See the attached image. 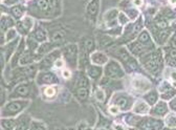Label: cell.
I'll return each mask as SVG.
<instances>
[{"label": "cell", "instance_id": "6da1fadb", "mask_svg": "<svg viewBox=\"0 0 176 130\" xmlns=\"http://www.w3.org/2000/svg\"><path fill=\"white\" fill-rule=\"evenodd\" d=\"M31 102L28 100H18V101H12L4 106L2 110V116L7 118V116H14L16 114L22 112Z\"/></svg>", "mask_w": 176, "mask_h": 130}, {"label": "cell", "instance_id": "7a4b0ae2", "mask_svg": "<svg viewBox=\"0 0 176 130\" xmlns=\"http://www.w3.org/2000/svg\"><path fill=\"white\" fill-rule=\"evenodd\" d=\"M143 63H144L145 68L149 72H151L152 74H157L160 69V66L163 64V59H162V56H160V52L152 53V54H149L148 56H146Z\"/></svg>", "mask_w": 176, "mask_h": 130}, {"label": "cell", "instance_id": "3957f363", "mask_svg": "<svg viewBox=\"0 0 176 130\" xmlns=\"http://www.w3.org/2000/svg\"><path fill=\"white\" fill-rule=\"evenodd\" d=\"M132 98L124 92H118L112 97V104L120 109V111H127L132 107Z\"/></svg>", "mask_w": 176, "mask_h": 130}, {"label": "cell", "instance_id": "277c9868", "mask_svg": "<svg viewBox=\"0 0 176 130\" xmlns=\"http://www.w3.org/2000/svg\"><path fill=\"white\" fill-rule=\"evenodd\" d=\"M105 74L109 79H114V80H118L122 79L125 76L124 69L122 68V66L120 65V63H118L116 61L111 60L109 62H107L105 64Z\"/></svg>", "mask_w": 176, "mask_h": 130}, {"label": "cell", "instance_id": "5b68a950", "mask_svg": "<svg viewBox=\"0 0 176 130\" xmlns=\"http://www.w3.org/2000/svg\"><path fill=\"white\" fill-rule=\"evenodd\" d=\"M164 126V122L154 118H144L141 119L137 124V128L142 130H162Z\"/></svg>", "mask_w": 176, "mask_h": 130}, {"label": "cell", "instance_id": "8992f818", "mask_svg": "<svg viewBox=\"0 0 176 130\" xmlns=\"http://www.w3.org/2000/svg\"><path fill=\"white\" fill-rule=\"evenodd\" d=\"M78 45L77 44H68L63 48V55H64V58L66 59L67 63L71 66V67H76L78 64V60H79V57H78Z\"/></svg>", "mask_w": 176, "mask_h": 130}, {"label": "cell", "instance_id": "52a82bcc", "mask_svg": "<svg viewBox=\"0 0 176 130\" xmlns=\"http://www.w3.org/2000/svg\"><path fill=\"white\" fill-rule=\"evenodd\" d=\"M33 84L31 83H22L15 88L14 92L10 95V98H26L33 92Z\"/></svg>", "mask_w": 176, "mask_h": 130}, {"label": "cell", "instance_id": "ba28073f", "mask_svg": "<svg viewBox=\"0 0 176 130\" xmlns=\"http://www.w3.org/2000/svg\"><path fill=\"white\" fill-rule=\"evenodd\" d=\"M59 82V79L54 72H48V71H42L37 76V83L38 84H46V85H52L57 84Z\"/></svg>", "mask_w": 176, "mask_h": 130}, {"label": "cell", "instance_id": "9c48e42d", "mask_svg": "<svg viewBox=\"0 0 176 130\" xmlns=\"http://www.w3.org/2000/svg\"><path fill=\"white\" fill-rule=\"evenodd\" d=\"M132 86L135 90L139 91V92H145L151 88V83L144 77L137 76L132 80Z\"/></svg>", "mask_w": 176, "mask_h": 130}, {"label": "cell", "instance_id": "30bf717a", "mask_svg": "<svg viewBox=\"0 0 176 130\" xmlns=\"http://www.w3.org/2000/svg\"><path fill=\"white\" fill-rule=\"evenodd\" d=\"M151 116H166V114L168 113V105L165 102L160 101L158 103L154 104V107L151 109Z\"/></svg>", "mask_w": 176, "mask_h": 130}, {"label": "cell", "instance_id": "8fae6325", "mask_svg": "<svg viewBox=\"0 0 176 130\" xmlns=\"http://www.w3.org/2000/svg\"><path fill=\"white\" fill-rule=\"evenodd\" d=\"M60 58V50H54V52H52L50 54H48L47 56L45 57V58L42 60L41 62V66L40 67L41 68H48L50 67L52 64L55 63V61L57 60V59Z\"/></svg>", "mask_w": 176, "mask_h": 130}, {"label": "cell", "instance_id": "7c38bea8", "mask_svg": "<svg viewBox=\"0 0 176 130\" xmlns=\"http://www.w3.org/2000/svg\"><path fill=\"white\" fill-rule=\"evenodd\" d=\"M90 61L93 65L102 66V65H105L108 62V57L104 53L94 52L90 56Z\"/></svg>", "mask_w": 176, "mask_h": 130}, {"label": "cell", "instance_id": "4fadbf2b", "mask_svg": "<svg viewBox=\"0 0 176 130\" xmlns=\"http://www.w3.org/2000/svg\"><path fill=\"white\" fill-rule=\"evenodd\" d=\"M94 46V41L92 38L88 37L85 38L82 42V59H86L88 56V54L93 50Z\"/></svg>", "mask_w": 176, "mask_h": 130}, {"label": "cell", "instance_id": "5bb4252c", "mask_svg": "<svg viewBox=\"0 0 176 130\" xmlns=\"http://www.w3.org/2000/svg\"><path fill=\"white\" fill-rule=\"evenodd\" d=\"M148 46H145L143 44H141L139 42H132V43L129 44V50L132 53L134 56H141L144 53L148 52Z\"/></svg>", "mask_w": 176, "mask_h": 130}, {"label": "cell", "instance_id": "9a60e30c", "mask_svg": "<svg viewBox=\"0 0 176 130\" xmlns=\"http://www.w3.org/2000/svg\"><path fill=\"white\" fill-rule=\"evenodd\" d=\"M114 55H115V56L118 57V58L120 59V60L122 61L125 65H127L133 59L132 57L130 56V54H129L128 50H127V48H125V47L118 48V50L114 52Z\"/></svg>", "mask_w": 176, "mask_h": 130}, {"label": "cell", "instance_id": "2e32d148", "mask_svg": "<svg viewBox=\"0 0 176 130\" xmlns=\"http://www.w3.org/2000/svg\"><path fill=\"white\" fill-rule=\"evenodd\" d=\"M132 110L135 114H147L150 111V107L146 102L137 101L135 105L133 106Z\"/></svg>", "mask_w": 176, "mask_h": 130}, {"label": "cell", "instance_id": "e0dca14e", "mask_svg": "<svg viewBox=\"0 0 176 130\" xmlns=\"http://www.w3.org/2000/svg\"><path fill=\"white\" fill-rule=\"evenodd\" d=\"M102 72H103V69L101 66L90 65L87 67V76L92 80H97L102 76Z\"/></svg>", "mask_w": 176, "mask_h": 130}, {"label": "cell", "instance_id": "ac0fdd59", "mask_svg": "<svg viewBox=\"0 0 176 130\" xmlns=\"http://www.w3.org/2000/svg\"><path fill=\"white\" fill-rule=\"evenodd\" d=\"M58 93V87L56 86H48V87H44L42 89V95H43L44 100H52Z\"/></svg>", "mask_w": 176, "mask_h": 130}, {"label": "cell", "instance_id": "d6986e66", "mask_svg": "<svg viewBox=\"0 0 176 130\" xmlns=\"http://www.w3.org/2000/svg\"><path fill=\"white\" fill-rule=\"evenodd\" d=\"M35 60V56L33 55L31 50H27L24 54L21 55V57L19 58V62H20L21 65H28L31 64Z\"/></svg>", "mask_w": 176, "mask_h": 130}, {"label": "cell", "instance_id": "ffe728a7", "mask_svg": "<svg viewBox=\"0 0 176 130\" xmlns=\"http://www.w3.org/2000/svg\"><path fill=\"white\" fill-rule=\"evenodd\" d=\"M33 24V19L29 18V17H24L22 19V21L19 23V29L22 31V33H27V32H29L31 29Z\"/></svg>", "mask_w": 176, "mask_h": 130}, {"label": "cell", "instance_id": "44dd1931", "mask_svg": "<svg viewBox=\"0 0 176 130\" xmlns=\"http://www.w3.org/2000/svg\"><path fill=\"white\" fill-rule=\"evenodd\" d=\"M75 95L80 101H85L89 95V87H76Z\"/></svg>", "mask_w": 176, "mask_h": 130}, {"label": "cell", "instance_id": "7402d4cb", "mask_svg": "<svg viewBox=\"0 0 176 130\" xmlns=\"http://www.w3.org/2000/svg\"><path fill=\"white\" fill-rule=\"evenodd\" d=\"M29 125H31V120L28 116H23L20 118V120L17 123V130H28Z\"/></svg>", "mask_w": 176, "mask_h": 130}, {"label": "cell", "instance_id": "603a6c76", "mask_svg": "<svg viewBox=\"0 0 176 130\" xmlns=\"http://www.w3.org/2000/svg\"><path fill=\"white\" fill-rule=\"evenodd\" d=\"M137 42H139L141 44L145 46H150L152 44L151 41V37H150V34L148 33L147 31H144L141 33V35L139 36V39H137Z\"/></svg>", "mask_w": 176, "mask_h": 130}, {"label": "cell", "instance_id": "cb8c5ba5", "mask_svg": "<svg viewBox=\"0 0 176 130\" xmlns=\"http://www.w3.org/2000/svg\"><path fill=\"white\" fill-rule=\"evenodd\" d=\"M14 25V21L10 17L8 16H3L1 19H0V29L1 31H6L7 29H10V27Z\"/></svg>", "mask_w": 176, "mask_h": 130}, {"label": "cell", "instance_id": "d4e9b609", "mask_svg": "<svg viewBox=\"0 0 176 130\" xmlns=\"http://www.w3.org/2000/svg\"><path fill=\"white\" fill-rule=\"evenodd\" d=\"M146 100V103L148 105H154V104L157 103V100H158V93L156 92L155 90H151L150 92H148L145 97Z\"/></svg>", "mask_w": 176, "mask_h": 130}, {"label": "cell", "instance_id": "484cf974", "mask_svg": "<svg viewBox=\"0 0 176 130\" xmlns=\"http://www.w3.org/2000/svg\"><path fill=\"white\" fill-rule=\"evenodd\" d=\"M65 31H63V29H58V31H55L52 33V35H50V39H52V42H61L64 40L65 38Z\"/></svg>", "mask_w": 176, "mask_h": 130}, {"label": "cell", "instance_id": "4316f807", "mask_svg": "<svg viewBox=\"0 0 176 130\" xmlns=\"http://www.w3.org/2000/svg\"><path fill=\"white\" fill-rule=\"evenodd\" d=\"M34 37H35V40H37L38 42H45L47 40V34L44 29H37L34 32Z\"/></svg>", "mask_w": 176, "mask_h": 130}, {"label": "cell", "instance_id": "83f0119b", "mask_svg": "<svg viewBox=\"0 0 176 130\" xmlns=\"http://www.w3.org/2000/svg\"><path fill=\"white\" fill-rule=\"evenodd\" d=\"M37 8L41 12H48L50 10V0H37Z\"/></svg>", "mask_w": 176, "mask_h": 130}, {"label": "cell", "instance_id": "f1b7e54d", "mask_svg": "<svg viewBox=\"0 0 176 130\" xmlns=\"http://www.w3.org/2000/svg\"><path fill=\"white\" fill-rule=\"evenodd\" d=\"M165 124L168 128L174 129L175 128V113H171L166 116L165 120Z\"/></svg>", "mask_w": 176, "mask_h": 130}, {"label": "cell", "instance_id": "f546056e", "mask_svg": "<svg viewBox=\"0 0 176 130\" xmlns=\"http://www.w3.org/2000/svg\"><path fill=\"white\" fill-rule=\"evenodd\" d=\"M28 130H47L45 124L42 122H38V121H33L31 124L29 125Z\"/></svg>", "mask_w": 176, "mask_h": 130}, {"label": "cell", "instance_id": "4dcf8cb0", "mask_svg": "<svg viewBox=\"0 0 176 130\" xmlns=\"http://www.w3.org/2000/svg\"><path fill=\"white\" fill-rule=\"evenodd\" d=\"M16 125V122L12 119H5V120L1 121V126L5 130H12Z\"/></svg>", "mask_w": 176, "mask_h": 130}, {"label": "cell", "instance_id": "1f68e13d", "mask_svg": "<svg viewBox=\"0 0 176 130\" xmlns=\"http://www.w3.org/2000/svg\"><path fill=\"white\" fill-rule=\"evenodd\" d=\"M10 13H12V16L14 17V18L19 19V18H21V17H22L23 10H22V8H21L20 5H16V6H14V8H12Z\"/></svg>", "mask_w": 176, "mask_h": 130}, {"label": "cell", "instance_id": "d6a6232c", "mask_svg": "<svg viewBox=\"0 0 176 130\" xmlns=\"http://www.w3.org/2000/svg\"><path fill=\"white\" fill-rule=\"evenodd\" d=\"M94 95H95V99H97V101H100V102L105 101L106 95H105V91H104L103 89H95Z\"/></svg>", "mask_w": 176, "mask_h": 130}, {"label": "cell", "instance_id": "836d02e7", "mask_svg": "<svg viewBox=\"0 0 176 130\" xmlns=\"http://www.w3.org/2000/svg\"><path fill=\"white\" fill-rule=\"evenodd\" d=\"M49 48H50L49 43H43L41 46H40V47L37 48V53L39 55H44V54H46L48 50H49Z\"/></svg>", "mask_w": 176, "mask_h": 130}, {"label": "cell", "instance_id": "e575fe53", "mask_svg": "<svg viewBox=\"0 0 176 130\" xmlns=\"http://www.w3.org/2000/svg\"><path fill=\"white\" fill-rule=\"evenodd\" d=\"M116 14H118V11L116 10H110L109 12L106 13L105 19L107 21H112L113 19L116 18Z\"/></svg>", "mask_w": 176, "mask_h": 130}, {"label": "cell", "instance_id": "d590c367", "mask_svg": "<svg viewBox=\"0 0 176 130\" xmlns=\"http://www.w3.org/2000/svg\"><path fill=\"white\" fill-rule=\"evenodd\" d=\"M27 44H28V47L31 48V50H34L38 48L39 42H38L37 40L33 39V38H28V39H27Z\"/></svg>", "mask_w": 176, "mask_h": 130}, {"label": "cell", "instance_id": "8d00e7d4", "mask_svg": "<svg viewBox=\"0 0 176 130\" xmlns=\"http://www.w3.org/2000/svg\"><path fill=\"white\" fill-rule=\"evenodd\" d=\"M172 87H171V85L169 84L167 81H164V82L160 84V90L162 91V92H167V91H169V90H172Z\"/></svg>", "mask_w": 176, "mask_h": 130}, {"label": "cell", "instance_id": "74e56055", "mask_svg": "<svg viewBox=\"0 0 176 130\" xmlns=\"http://www.w3.org/2000/svg\"><path fill=\"white\" fill-rule=\"evenodd\" d=\"M127 15H128V19L134 20L139 16V12L136 10H133V8H129V10H127Z\"/></svg>", "mask_w": 176, "mask_h": 130}, {"label": "cell", "instance_id": "f35d334b", "mask_svg": "<svg viewBox=\"0 0 176 130\" xmlns=\"http://www.w3.org/2000/svg\"><path fill=\"white\" fill-rule=\"evenodd\" d=\"M16 37V31L13 29H10L6 32V36H5V41H12L14 38Z\"/></svg>", "mask_w": 176, "mask_h": 130}, {"label": "cell", "instance_id": "ab89813d", "mask_svg": "<svg viewBox=\"0 0 176 130\" xmlns=\"http://www.w3.org/2000/svg\"><path fill=\"white\" fill-rule=\"evenodd\" d=\"M169 37V33L167 31H163L160 32V36H158V39H160V43H165L167 41V38Z\"/></svg>", "mask_w": 176, "mask_h": 130}, {"label": "cell", "instance_id": "60d3db41", "mask_svg": "<svg viewBox=\"0 0 176 130\" xmlns=\"http://www.w3.org/2000/svg\"><path fill=\"white\" fill-rule=\"evenodd\" d=\"M111 39L108 37H102L101 40H100V43H101V46H108L110 43H111Z\"/></svg>", "mask_w": 176, "mask_h": 130}, {"label": "cell", "instance_id": "b9f144b4", "mask_svg": "<svg viewBox=\"0 0 176 130\" xmlns=\"http://www.w3.org/2000/svg\"><path fill=\"white\" fill-rule=\"evenodd\" d=\"M128 17H126V15L123 14V13H120L118 14V21H120L121 24H126L128 22Z\"/></svg>", "mask_w": 176, "mask_h": 130}, {"label": "cell", "instance_id": "7bdbcfd3", "mask_svg": "<svg viewBox=\"0 0 176 130\" xmlns=\"http://www.w3.org/2000/svg\"><path fill=\"white\" fill-rule=\"evenodd\" d=\"M4 55H5L4 50L0 48V71H1L4 66Z\"/></svg>", "mask_w": 176, "mask_h": 130}, {"label": "cell", "instance_id": "ee69618b", "mask_svg": "<svg viewBox=\"0 0 176 130\" xmlns=\"http://www.w3.org/2000/svg\"><path fill=\"white\" fill-rule=\"evenodd\" d=\"M156 25H157V27H160V29H167V26H168V24H167V22L165 20H158Z\"/></svg>", "mask_w": 176, "mask_h": 130}, {"label": "cell", "instance_id": "f6af8a7d", "mask_svg": "<svg viewBox=\"0 0 176 130\" xmlns=\"http://www.w3.org/2000/svg\"><path fill=\"white\" fill-rule=\"evenodd\" d=\"M109 111H110V113L111 114H118V113H120V109H118L116 106H114V105H112V106H110V108H109Z\"/></svg>", "mask_w": 176, "mask_h": 130}, {"label": "cell", "instance_id": "bcb514c9", "mask_svg": "<svg viewBox=\"0 0 176 130\" xmlns=\"http://www.w3.org/2000/svg\"><path fill=\"white\" fill-rule=\"evenodd\" d=\"M86 128H88V126L85 122H81L77 125V130H85Z\"/></svg>", "mask_w": 176, "mask_h": 130}, {"label": "cell", "instance_id": "7dc6e473", "mask_svg": "<svg viewBox=\"0 0 176 130\" xmlns=\"http://www.w3.org/2000/svg\"><path fill=\"white\" fill-rule=\"evenodd\" d=\"M113 129L114 130H126L125 128V126L123 124H118V123H115V124H113Z\"/></svg>", "mask_w": 176, "mask_h": 130}, {"label": "cell", "instance_id": "c3c4849f", "mask_svg": "<svg viewBox=\"0 0 176 130\" xmlns=\"http://www.w3.org/2000/svg\"><path fill=\"white\" fill-rule=\"evenodd\" d=\"M55 66H56L57 68H60V67H62L63 66V60L62 59H57L56 61H55Z\"/></svg>", "mask_w": 176, "mask_h": 130}, {"label": "cell", "instance_id": "681fc988", "mask_svg": "<svg viewBox=\"0 0 176 130\" xmlns=\"http://www.w3.org/2000/svg\"><path fill=\"white\" fill-rule=\"evenodd\" d=\"M4 41H5V38H4V33H3V31H1V29H0V45H1V44H3Z\"/></svg>", "mask_w": 176, "mask_h": 130}, {"label": "cell", "instance_id": "f907efd6", "mask_svg": "<svg viewBox=\"0 0 176 130\" xmlns=\"http://www.w3.org/2000/svg\"><path fill=\"white\" fill-rule=\"evenodd\" d=\"M175 104H176V100L174 99V98H173L172 100H171V102H170V108L171 109L173 110V111H175Z\"/></svg>", "mask_w": 176, "mask_h": 130}, {"label": "cell", "instance_id": "816d5d0a", "mask_svg": "<svg viewBox=\"0 0 176 130\" xmlns=\"http://www.w3.org/2000/svg\"><path fill=\"white\" fill-rule=\"evenodd\" d=\"M19 0H5L4 1V3L6 4V5H12V4H15L16 2H18Z\"/></svg>", "mask_w": 176, "mask_h": 130}, {"label": "cell", "instance_id": "f5cc1de1", "mask_svg": "<svg viewBox=\"0 0 176 130\" xmlns=\"http://www.w3.org/2000/svg\"><path fill=\"white\" fill-rule=\"evenodd\" d=\"M62 74H63V77H64V78H66V79L70 78V72H69V70H63Z\"/></svg>", "mask_w": 176, "mask_h": 130}, {"label": "cell", "instance_id": "db71d44e", "mask_svg": "<svg viewBox=\"0 0 176 130\" xmlns=\"http://www.w3.org/2000/svg\"><path fill=\"white\" fill-rule=\"evenodd\" d=\"M133 3L136 6H142L144 2H143V0H133Z\"/></svg>", "mask_w": 176, "mask_h": 130}, {"label": "cell", "instance_id": "11a10c76", "mask_svg": "<svg viewBox=\"0 0 176 130\" xmlns=\"http://www.w3.org/2000/svg\"><path fill=\"white\" fill-rule=\"evenodd\" d=\"M4 99V92H3V89L0 87V103H1L2 101H3Z\"/></svg>", "mask_w": 176, "mask_h": 130}, {"label": "cell", "instance_id": "9f6ffc18", "mask_svg": "<svg viewBox=\"0 0 176 130\" xmlns=\"http://www.w3.org/2000/svg\"><path fill=\"white\" fill-rule=\"evenodd\" d=\"M162 130H172L171 128H168V127H167V128H164V129H162Z\"/></svg>", "mask_w": 176, "mask_h": 130}, {"label": "cell", "instance_id": "6f0895ef", "mask_svg": "<svg viewBox=\"0 0 176 130\" xmlns=\"http://www.w3.org/2000/svg\"><path fill=\"white\" fill-rule=\"evenodd\" d=\"M171 2H172L173 4H175V0H171Z\"/></svg>", "mask_w": 176, "mask_h": 130}, {"label": "cell", "instance_id": "680465c9", "mask_svg": "<svg viewBox=\"0 0 176 130\" xmlns=\"http://www.w3.org/2000/svg\"><path fill=\"white\" fill-rule=\"evenodd\" d=\"M131 130H142V129H139V128H134V129H131Z\"/></svg>", "mask_w": 176, "mask_h": 130}, {"label": "cell", "instance_id": "91938a15", "mask_svg": "<svg viewBox=\"0 0 176 130\" xmlns=\"http://www.w3.org/2000/svg\"><path fill=\"white\" fill-rule=\"evenodd\" d=\"M97 130H106V129H103V128H100V129H97Z\"/></svg>", "mask_w": 176, "mask_h": 130}, {"label": "cell", "instance_id": "94428289", "mask_svg": "<svg viewBox=\"0 0 176 130\" xmlns=\"http://www.w3.org/2000/svg\"><path fill=\"white\" fill-rule=\"evenodd\" d=\"M85 130H91V129H89V128H86Z\"/></svg>", "mask_w": 176, "mask_h": 130}]
</instances>
